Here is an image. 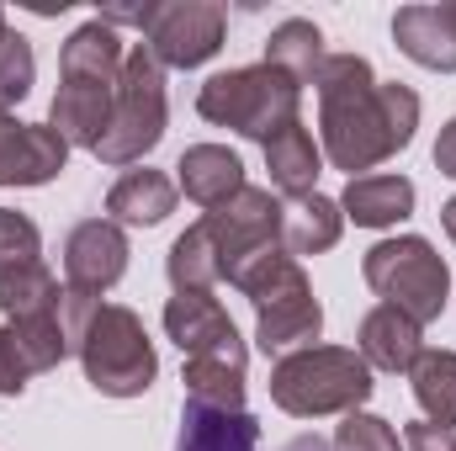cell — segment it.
<instances>
[{
    "mask_svg": "<svg viewBox=\"0 0 456 451\" xmlns=\"http://www.w3.org/2000/svg\"><path fill=\"white\" fill-rule=\"evenodd\" d=\"M319 133L330 165L355 181V170H377L398 149L414 144L419 96L398 80H377L361 53H330L319 70Z\"/></svg>",
    "mask_w": 456,
    "mask_h": 451,
    "instance_id": "6da1fadb",
    "label": "cell"
},
{
    "mask_svg": "<svg viewBox=\"0 0 456 451\" xmlns=\"http://www.w3.org/2000/svg\"><path fill=\"white\" fill-rule=\"evenodd\" d=\"M371 388H377L371 366L361 361V350H345V345H308L271 366V404L297 420L355 414L371 398Z\"/></svg>",
    "mask_w": 456,
    "mask_h": 451,
    "instance_id": "7a4b0ae2",
    "label": "cell"
},
{
    "mask_svg": "<svg viewBox=\"0 0 456 451\" xmlns=\"http://www.w3.org/2000/svg\"><path fill=\"white\" fill-rule=\"evenodd\" d=\"M297 107H303V86H292L265 59L244 64V70H224V75H213L197 91V112L208 117L213 127H233L239 138H255L260 149L281 127L297 122Z\"/></svg>",
    "mask_w": 456,
    "mask_h": 451,
    "instance_id": "3957f363",
    "label": "cell"
},
{
    "mask_svg": "<svg viewBox=\"0 0 456 451\" xmlns=\"http://www.w3.org/2000/svg\"><path fill=\"white\" fill-rule=\"evenodd\" d=\"M361 276H366V287H371L387 308L409 314L419 330L436 324V319L446 314L452 266H446V260L436 255V244L419 239V234H403V239H382V244H371L366 260H361Z\"/></svg>",
    "mask_w": 456,
    "mask_h": 451,
    "instance_id": "277c9868",
    "label": "cell"
},
{
    "mask_svg": "<svg viewBox=\"0 0 456 451\" xmlns=\"http://www.w3.org/2000/svg\"><path fill=\"white\" fill-rule=\"evenodd\" d=\"M208 234L218 244V260H224L228 287L249 292L276 260H287V244H281V197H271L265 186H244L239 197H228L224 208H213Z\"/></svg>",
    "mask_w": 456,
    "mask_h": 451,
    "instance_id": "5b68a950",
    "label": "cell"
},
{
    "mask_svg": "<svg viewBox=\"0 0 456 451\" xmlns=\"http://www.w3.org/2000/svg\"><path fill=\"white\" fill-rule=\"evenodd\" d=\"M80 366H86V382L107 398H138L154 388L159 377V356H154V340L143 330V319L122 303H102L86 340L75 345Z\"/></svg>",
    "mask_w": 456,
    "mask_h": 451,
    "instance_id": "8992f818",
    "label": "cell"
},
{
    "mask_svg": "<svg viewBox=\"0 0 456 451\" xmlns=\"http://www.w3.org/2000/svg\"><path fill=\"white\" fill-rule=\"evenodd\" d=\"M165 64L133 43L127 59H122V80H117V102H112V122L96 144V160L102 165H133L143 160L159 138H165Z\"/></svg>",
    "mask_w": 456,
    "mask_h": 451,
    "instance_id": "52a82bcc",
    "label": "cell"
},
{
    "mask_svg": "<svg viewBox=\"0 0 456 451\" xmlns=\"http://www.w3.org/2000/svg\"><path fill=\"white\" fill-rule=\"evenodd\" d=\"M244 298L255 303V340H260L265 356L308 350L324 335V308H319V298H314V287H308V276L292 255L276 260Z\"/></svg>",
    "mask_w": 456,
    "mask_h": 451,
    "instance_id": "ba28073f",
    "label": "cell"
},
{
    "mask_svg": "<svg viewBox=\"0 0 456 451\" xmlns=\"http://www.w3.org/2000/svg\"><path fill=\"white\" fill-rule=\"evenodd\" d=\"M224 5L213 0H165L154 5V21L143 32V48L165 64V70H197L224 48Z\"/></svg>",
    "mask_w": 456,
    "mask_h": 451,
    "instance_id": "9c48e42d",
    "label": "cell"
},
{
    "mask_svg": "<svg viewBox=\"0 0 456 451\" xmlns=\"http://www.w3.org/2000/svg\"><path fill=\"white\" fill-rule=\"evenodd\" d=\"M69 165V144L48 122H16L0 112V186H48Z\"/></svg>",
    "mask_w": 456,
    "mask_h": 451,
    "instance_id": "30bf717a",
    "label": "cell"
},
{
    "mask_svg": "<svg viewBox=\"0 0 456 451\" xmlns=\"http://www.w3.org/2000/svg\"><path fill=\"white\" fill-rule=\"evenodd\" d=\"M127 234L122 224L112 218H86V224L69 228V239H64V276H69V287H80V292H107L122 282V271H127Z\"/></svg>",
    "mask_w": 456,
    "mask_h": 451,
    "instance_id": "8fae6325",
    "label": "cell"
},
{
    "mask_svg": "<svg viewBox=\"0 0 456 451\" xmlns=\"http://www.w3.org/2000/svg\"><path fill=\"white\" fill-rule=\"evenodd\" d=\"M165 335L181 345V356H228V350H244L228 308L213 292H175L165 303Z\"/></svg>",
    "mask_w": 456,
    "mask_h": 451,
    "instance_id": "7c38bea8",
    "label": "cell"
},
{
    "mask_svg": "<svg viewBox=\"0 0 456 451\" xmlns=\"http://www.w3.org/2000/svg\"><path fill=\"white\" fill-rule=\"evenodd\" d=\"M393 43L419 70L456 75V27H452V11L446 5H403L393 16Z\"/></svg>",
    "mask_w": 456,
    "mask_h": 451,
    "instance_id": "4fadbf2b",
    "label": "cell"
},
{
    "mask_svg": "<svg viewBox=\"0 0 456 451\" xmlns=\"http://www.w3.org/2000/svg\"><path fill=\"white\" fill-rule=\"evenodd\" d=\"M181 192L197 202V208H224L228 197H239L249 181H244V160L233 154V149H224V144H191L186 154H181Z\"/></svg>",
    "mask_w": 456,
    "mask_h": 451,
    "instance_id": "5bb4252c",
    "label": "cell"
},
{
    "mask_svg": "<svg viewBox=\"0 0 456 451\" xmlns=\"http://www.w3.org/2000/svg\"><path fill=\"white\" fill-rule=\"evenodd\" d=\"M122 59L127 43L117 37V27H107L102 16L75 27L64 53H59V80H91V86H117L122 80Z\"/></svg>",
    "mask_w": 456,
    "mask_h": 451,
    "instance_id": "9a60e30c",
    "label": "cell"
},
{
    "mask_svg": "<svg viewBox=\"0 0 456 451\" xmlns=\"http://www.w3.org/2000/svg\"><path fill=\"white\" fill-rule=\"evenodd\" d=\"M265 170H271V186H276L287 202H297V197L319 192L324 149L314 144V133H308V122H303V117H297L292 127H281V133L265 144Z\"/></svg>",
    "mask_w": 456,
    "mask_h": 451,
    "instance_id": "2e32d148",
    "label": "cell"
},
{
    "mask_svg": "<svg viewBox=\"0 0 456 451\" xmlns=\"http://www.w3.org/2000/svg\"><path fill=\"white\" fill-rule=\"evenodd\" d=\"M355 350H361V361H366V366H377V372H409V366L419 361L425 340H419V324H414L409 314H398V308L377 303V308L361 319Z\"/></svg>",
    "mask_w": 456,
    "mask_h": 451,
    "instance_id": "e0dca14e",
    "label": "cell"
},
{
    "mask_svg": "<svg viewBox=\"0 0 456 451\" xmlns=\"http://www.w3.org/2000/svg\"><path fill=\"white\" fill-rule=\"evenodd\" d=\"M175 451H260V425H255V414H244V409L186 404V409H181Z\"/></svg>",
    "mask_w": 456,
    "mask_h": 451,
    "instance_id": "ac0fdd59",
    "label": "cell"
},
{
    "mask_svg": "<svg viewBox=\"0 0 456 451\" xmlns=\"http://www.w3.org/2000/svg\"><path fill=\"white\" fill-rule=\"evenodd\" d=\"M186 404H208V409H244V388H249V350H228V356H186Z\"/></svg>",
    "mask_w": 456,
    "mask_h": 451,
    "instance_id": "d6986e66",
    "label": "cell"
},
{
    "mask_svg": "<svg viewBox=\"0 0 456 451\" xmlns=\"http://www.w3.org/2000/svg\"><path fill=\"white\" fill-rule=\"evenodd\" d=\"M340 213L361 228H393L414 213V181L409 176H355L340 197Z\"/></svg>",
    "mask_w": 456,
    "mask_h": 451,
    "instance_id": "ffe728a7",
    "label": "cell"
},
{
    "mask_svg": "<svg viewBox=\"0 0 456 451\" xmlns=\"http://www.w3.org/2000/svg\"><path fill=\"white\" fill-rule=\"evenodd\" d=\"M175 192L181 186L165 170H127L112 192H107V213H112V224L154 228L175 213Z\"/></svg>",
    "mask_w": 456,
    "mask_h": 451,
    "instance_id": "44dd1931",
    "label": "cell"
},
{
    "mask_svg": "<svg viewBox=\"0 0 456 451\" xmlns=\"http://www.w3.org/2000/svg\"><path fill=\"white\" fill-rule=\"evenodd\" d=\"M340 228H345L340 202L324 197V192H308V197H297V202L281 208V244H287L292 260H297V255H324V250H335V244H340Z\"/></svg>",
    "mask_w": 456,
    "mask_h": 451,
    "instance_id": "7402d4cb",
    "label": "cell"
},
{
    "mask_svg": "<svg viewBox=\"0 0 456 451\" xmlns=\"http://www.w3.org/2000/svg\"><path fill=\"white\" fill-rule=\"evenodd\" d=\"M324 32L308 21V16H287L281 27H271V37H265V64L271 70H281L292 86H314L319 80V70H324Z\"/></svg>",
    "mask_w": 456,
    "mask_h": 451,
    "instance_id": "603a6c76",
    "label": "cell"
},
{
    "mask_svg": "<svg viewBox=\"0 0 456 451\" xmlns=\"http://www.w3.org/2000/svg\"><path fill=\"white\" fill-rule=\"evenodd\" d=\"M59 298H64V287H59V276H53L43 260L0 271V314H5V324L53 319V314H59Z\"/></svg>",
    "mask_w": 456,
    "mask_h": 451,
    "instance_id": "cb8c5ba5",
    "label": "cell"
},
{
    "mask_svg": "<svg viewBox=\"0 0 456 451\" xmlns=\"http://www.w3.org/2000/svg\"><path fill=\"white\" fill-rule=\"evenodd\" d=\"M165 271H170L175 292H213V282H224V260H218V244H213L208 224H191L170 244Z\"/></svg>",
    "mask_w": 456,
    "mask_h": 451,
    "instance_id": "d4e9b609",
    "label": "cell"
},
{
    "mask_svg": "<svg viewBox=\"0 0 456 451\" xmlns=\"http://www.w3.org/2000/svg\"><path fill=\"white\" fill-rule=\"evenodd\" d=\"M414 398L425 409L430 425H456V350H419V361L409 366Z\"/></svg>",
    "mask_w": 456,
    "mask_h": 451,
    "instance_id": "484cf974",
    "label": "cell"
},
{
    "mask_svg": "<svg viewBox=\"0 0 456 451\" xmlns=\"http://www.w3.org/2000/svg\"><path fill=\"white\" fill-rule=\"evenodd\" d=\"M11 335H16V345H21L32 377L64 366V356H69V340H64V330H59V314H53V319H21V324H11Z\"/></svg>",
    "mask_w": 456,
    "mask_h": 451,
    "instance_id": "4316f807",
    "label": "cell"
},
{
    "mask_svg": "<svg viewBox=\"0 0 456 451\" xmlns=\"http://www.w3.org/2000/svg\"><path fill=\"white\" fill-rule=\"evenodd\" d=\"M37 80V59H32V43L21 32H5L0 37V112H11L16 102H27Z\"/></svg>",
    "mask_w": 456,
    "mask_h": 451,
    "instance_id": "83f0119b",
    "label": "cell"
},
{
    "mask_svg": "<svg viewBox=\"0 0 456 451\" xmlns=\"http://www.w3.org/2000/svg\"><path fill=\"white\" fill-rule=\"evenodd\" d=\"M32 260H43V234H37V224L27 213H16V208H0V271L32 266Z\"/></svg>",
    "mask_w": 456,
    "mask_h": 451,
    "instance_id": "f1b7e54d",
    "label": "cell"
},
{
    "mask_svg": "<svg viewBox=\"0 0 456 451\" xmlns=\"http://www.w3.org/2000/svg\"><path fill=\"white\" fill-rule=\"evenodd\" d=\"M330 451H398V430L377 414H345V425L335 430V447Z\"/></svg>",
    "mask_w": 456,
    "mask_h": 451,
    "instance_id": "f546056e",
    "label": "cell"
},
{
    "mask_svg": "<svg viewBox=\"0 0 456 451\" xmlns=\"http://www.w3.org/2000/svg\"><path fill=\"white\" fill-rule=\"evenodd\" d=\"M96 308H102V298L96 292H80V287H64V298H59V330L69 340V350L86 340L91 330V319H96Z\"/></svg>",
    "mask_w": 456,
    "mask_h": 451,
    "instance_id": "4dcf8cb0",
    "label": "cell"
},
{
    "mask_svg": "<svg viewBox=\"0 0 456 451\" xmlns=\"http://www.w3.org/2000/svg\"><path fill=\"white\" fill-rule=\"evenodd\" d=\"M27 377H32V366H27V356H21V345L11 335V324H0V393L16 398V393L27 388Z\"/></svg>",
    "mask_w": 456,
    "mask_h": 451,
    "instance_id": "1f68e13d",
    "label": "cell"
},
{
    "mask_svg": "<svg viewBox=\"0 0 456 451\" xmlns=\"http://www.w3.org/2000/svg\"><path fill=\"white\" fill-rule=\"evenodd\" d=\"M403 447H409V451H456V436L446 430V425L419 420V425H409V430H403Z\"/></svg>",
    "mask_w": 456,
    "mask_h": 451,
    "instance_id": "d6a6232c",
    "label": "cell"
},
{
    "mask_svg": "<svg viewBox=\"0 0 456 451\" xmlns=\"http://www.w3.org/2000/svg\"><path fill=\"white\" fill-rule=\"evenodd\" d=\"M436 165H441V176L456 181V117L441 127V138H436Z\"/></svg>",
    "mask_w": 456,
    "mask_h": 451,
    "instance_id": "836d02e7",
    "label": "cell"
},
{
    "mask_svg": "<svg viewBox=\"0 0 456 451\" xmlns=\"http://www.w3.org/2000/svg\"><path fill=\"white\" fill-rule=\"evenodd\" d=\"M281 451H330V447H324L319 436H297V441H287Z\"/></svg>",
    "mask_w": 456,
    "mask_h": 451,
    "instance_id": "e575fe53",
    "label": "cell"
},
{
    "mask_svg": "<svg viewBox=\"0 0 456 451\" xmlns=\"http://www.w3.org/2000/svg\"><path fill=\"white\" fill-rule=\"evenodd\" d=\"M441 224H446V234H452V244H456V197L441 208Z\"/></svg>",
    "mask_w": 456,
    "mask_h": 451,
    "instance_id": "d590c367",
    "label": "cell"
},
{
    "mask_svg": "<svg viewBox=\"0 0 456 451\" xmlns=\"http://www.w3.org/2000/svg\"><path fill=\"white\" fill-rule=\"evenodd\" d=\"M5 32H11V27H5V11H0V37H5Z\"/></svg>",
    "mask_w": 456,
    "mask_h": 451,
    "instance_id": "8d00e7d4",
    "label": "cell"
},
{
    "mask_svg": "<svg viewBox=\"0 0 456 451\" xmlns=\"http://www.w3.org/2000/svg\"><path fill=\"white\" fill-rule=\"evenodd\" d=\"M446 11H452V27H456V0H452V5H446Z\"/></svg>",
    "mask_w": 456,
    "mask_h": 451,
    "instance_id": "74e56055",
    "label": "cell"
}]
</instances>
